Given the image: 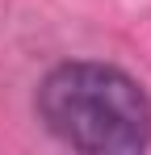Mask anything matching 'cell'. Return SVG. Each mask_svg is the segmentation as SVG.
<instances>
[{
  "label": "cell",
  "instance_id": "1",
  "mask_svg": "<svg viewBox=\"0 0 151 155\" xmlns=\"http://www.w3.org/2000/svg\"><path fill=\"white\" fill-rule=\"evenodd\" d=\"M46 130L88 155H130L151 143V101L109 63H59L38 88Z\"/></svg>",
  "mask_w": 151,
  "mask_h": 155
}]
</instances>
